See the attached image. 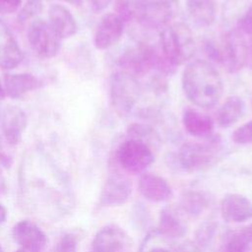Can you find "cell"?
Wrapping results in <instances>:
<instances>
[{
  "instance_id": "5b68a950",
  "label": "cell",
  "mask_w": 252,
  "mask_h": 252,
  "mask_svg": "<svg viewBox=\"0 0 252 252\" xmlns=\"http://www.w3.org/2000/svg\"><path fill=\"white\" fill-rule=\"evenodd\" d=\"M222 157L220 139L211 136L203 142H186L177 154L180 166L187 172H199L215 166Z\"/></svg>"
},
{
  "instance_id": "ffe728a7",
  "label": "cell",
  "mask_w": 252,
  "mask_h": 252,
  "mask_svg": "<svg viewBox=\"0 0 252 252\" xmlns=\"http://www.w3.org/2000/svg\"><path fill=\"white\" fill-rule=\"evenodd\" d=\"M186 9L191 21L200 28H208L216 20L217 5L215 0H187Z\"/></svg>"
},
{
  "instance_id": "d4e9b609",
  "label": "cell",
  "mask_w": 252,
  "mask_h": 252,
  "mask_svg": "<svg viewBox=\"0 0 252 252\" xmlns=\"http://www.w3.org/2000/svg\"><path fill=\"white\" fill-rule=\"evenodd\" d=\"M169 238L163 236L157 228L148 232L138 252H175Z\"/></svg>"
},
{
  "instance_id": "836d02e7",
  "label": "cell",
  "mask_w": 252,
  "mask_h": 252,
  "mask_svg": "<svg viewBox=\"0 0 252 252\" xmlns=\"http://www.w3.org/2000/svg\"><path fill=\"white\" fill-rule=\"evenodd\" d=\"M22 0H0V14L16 12L21 6Z\"/></svg>"
},
{
  "instance_id": "8992f818",
  "label": "cell",
  "mask_w": 252,
  "mask_h": 252,
  "mask_svg": "<svg viewBox=\"0 0 252 252\" xmlns=\"http://www.w3.org/2000/svg\"><path fill=\"white\" fill-rule=\"evenodd\" d=\"M142 90L138 78L118 71L109 79V99L113 110L121 117L131 113L141 97Z\"/></svg>"
},
{
  "instance_id": "1f68e13d",
  "label": "cell",
  "mask_w": 252,
  "mask_h": 252,
  "mask_svg": "<svg viewBox=\"0 0 252 252\" xmlns=\"http://www.w3.org/2000/svg\"><path fill=\"white\" fill-rule=\"evenodd\" d=\"M237 30L240 31L243 34L252 35V5L238 19Z\"/></svg>"
},
{
  "instance_id": "cb8c5ba5",
  "label": "cell",
  "mask_w": 252,
  "mask_h": 252,
  "mask_svg": "<svg viewBox=\"0 0 252 252\" xmlns=\"http://www.w3.org/2000/svg\"><path fill=\"white\" fill-rule=\"evenodd\" d=\"M210 206V197L203 191L187 190L180 197L181 210L190 217H198Z\"/></svg>"
},
{
  "instance_id": "74e56055",
  "label": "cell",
  "mask_w": 252,
  "mask_h": 252,
  "mask_svg": "<svg viewBox=\"0 0 252 252\" xmlns=\"http://www.w3.org/2000/svg\"><path fill=\"white\" fill-rule=\"evenodd\" d=\"M247 63H249V66L252 69V41H251V43L249 45V54H248V61H247Z\"/></svg>"
},
{
  "instance_id": "f35d334b",
  "label": "cell",
  "mask_w": 252,
  "mask_h": 252,
  "mask_svg": "<svg viewBox=\"0 0 252 252\" xmlns=\"http://www.w3.org/2000/svg\"><path fill=\"white\" fill-rule=\"evenodd\" d=\"M69 4H72L74 6H80L82 4V0H63Z\"/></svg>"
},
{
  "instance_id": "7402d4cb",
  "label": "cell",
  "mask_w": 252,
  "mask_h": 252,
  "mask_svg": "<svg viewBox=\"0 0 252 252\" xmlns=\"http://www.w3.org/2000/svg\"><path fill=\"white\" fill-rule=\"evenodd\" d=\"M245 103L240 96L231 95L220 106L217 112V123L221 128H229L244 115Z\"/></svg>"
},
{
  "instance_id": "e575fe53",
  "label": "cell",
  "mask_w": 252,
  "mask_h": 252,
  "mask_svg": "<svg viewBox=\"0 0 252 252\" xmlns=\"http://www.w3.org/2000/svg\"><path fill=\"white\" fill-rule=\"evenodd\" d=\"M87 1L89 3V6H90L91 10L94 13L102 12L111 3V0H87Z\"/></svg>"
},
{
  "instance_id": "7a4b0ae2",
  "label": "cell",
  "mask_w": 252,
  "mask_h": 252,
  "mask_svg": "<svg viewBox=\"0 0 252 252\" xmlns=\"http://www.w3.org/2000/svg\"><path fill=\"white\" fill-rule=\"evenodd\" d=\"M182 88L190 102L206 109L215 106L223 94L220 73L206 60H194L187 64L182 74Z\"/></svg>"
},
{
  "instance_id": "9a60e30c",
  "label": "cell",
  "mask_w": 252,
  "mask_h": 252,
  "mask_svg": "<svg viewBox=\"0 0 252 252\" xmlns=\"http://www.w3.org/2000/svg\"><path fill=\"white\" fill-rule=\"evenodd\" d=\"M138 190L146 200L155 203L167 202L173 196L167 181L161 176L152 173H145L139 178Z\"/></svg>"
},
{
  "instance_id": "f1b7e54d",
  "label": "cell",
  "mask_w": 252,
  "mask_h": 252,
  "mask_svg": "<svg viewBox=\"0 0 252 252\" xmlns=\"http://www.w3.org/2000/svg\"><path fill=\"white\" fill-rule=\"evenodd\" d=\"M43 9L41 0H28L20 10L17 20L20 24H25L28 20L34 18Z\"/></svg>"
},
{
  "instance_id": "d6a6232c",
  "label": "cell",
  "mask_w": 252,
  "mask_h": 252,
  "mask_svg": "<svg viewBox=\"0 0 252 252\" xmlns=\"http://www.w3.org/2000/svg\"><path fill=\"white\" fill-rule=\"evenodd\" d=\"M12 162V158L9 154H6L3 150L0 149V195L5 193L7 190L6 180L3 173V170L8 168Z\"/></svg>"
},
{
  "instance_id": "f546056e",
  "label": "cell",
  "mask_w": 252,
  "mask_h": 252,
  "mask_svg": "<svg viewBox=\"0 0 252 252\" xmlns=\"http://www.w3.org/2000/svg\"><path fill=\"white\" fill-rule=\"evenodd\" d=\"M78 237L72 232H65L54 246V252H77Z\"/></svg>"
},
{
  "instance_id": "44dd1931",
  "label": "cell",
  "mask_w": 252,
  "mask_h": 252,
  "mask_svg": "<svg viewBox=\"0 0 252 252\" xmlns=\"http://www.w3.org/2000/svg\"><path fill=\"white\" fill-rule=\"evenodd\" d=\"M157 229L163 236L173 239L185 236L188 232V225L172 209L163 208L159 212Z\"/></svg>"
},
{
  "instance_id": "60d3db41",
  "label": "cell",
  "mask_w": 252,
  "mask_h": 252,
  "mask_svg": "<svg viewBox=\"0 0 252 252\" xmlns=\"http://www.w3.org/2000/svg\"><path fill=\"white\" fill-rule=\"evenodd\" d=\"M17 252H42V251H29V250H25V249L20 248Z\"/></svg>"
},
{
  "instance_id": "b9f144b4",
  "label": "cell",
  "mask_w": 252,
  "mask_h": 252,
  "mask_svg": "<svg viewBox=\"0 0 252 252\" xmlns=\"http://www.w3.org/2000/svg\"><path fill=\"white\" fill-rule=\"evenodd\" d=\"M0 252H3V248H2V246H1V244H0Z\"/></svg>"
},
{
  "instance_id": "d590c367",
  "label": "cell",
  "mask_w": 252,
  "mask_h": 252,
  "mask_svg": "<svg viewBox=\"0 0 252 252\" xmlns=\"http://www.w3.org/2000/svg\"><path fill=\"white\" fill-rule=\"evenodd\" d=\"M175 252H202V249L199 248L195 242L186 241L177 246Z\"/></svg>"
},
{
  "instance_id": "603a6c76",
  "label": "cell",
  "mask_w": 252,
  "mask_h": 252,
  "mask_svg": "<svg viewBox=\"0 0 252 252\" xmlns=\"http://www.w3.org/2000/svg\"><path fill=\"white\" fill-rule=\"evenodd\" d=\"M147 5L148 0H115L114 11L124 23L141 24L147 11Z\"/></svg>"
},
{
  "instance_id": "3957f363",
  "label": "cell",
  "mask_w": 252,
  "mask_h": 252,
  "mask_svg": "<svg viewBox=\"0 0 252 252\" xmlns=\"http://www.w3.org/2000/svg\"><path fill=\"white\" fill-rule=\"evenodd\" d=\"M205 52L215 63L229 73L239 72L248 61L249 44L243 33L237 29L225 32L219 42L207 40Z\"/></svg>"
},
{
  "instance_id": "9c48e42d",
  "label": "cell",
  "mask_w": 252,
  "mask_h": 252,
  "mask_svg": "<svg viewBox=\"0 0 252 252\" xmlns=\"http://www.w3.org/2000/svg\"><path fill=\"white\" fill-rule=\"evenodd\" d=\"M132 250L131 237L115 224H109L99 229L91 244V252H132Z\"/></svg>"
},
{
  "instance_id": "4316f807",
  "label": "cell",
  "mask_w": 252,
  "mask_h": 252,
  "mask_svg": "<svg viewBox=\"0 0 252 252\" xmlns=\"http://www.w3.org/2000/svg\"><path fill=\"white\" fill-rule=\"evenodd\" d=\"M127 135L130 139L139 140L151 147V144L158 143L159 141L158 134L155 129L144 123H132L127 128Z\"/></svg>"
},
{
  "instance_id": "8d00e7d4",
  "label": "cell",
  "mask_w": 252,
  "mask_h": 252,
  "mask_svg": "<svg viewBox=\"0 0 252 252\" xmlns=\"http://www.w3.org/2000/svg\"><path fill=\"white\" fill-rule=\"evenodd\" d=\"M6 219H7V210L2 204H0V224L3 223Z\"/></svg>"
},
{
  "instance_id": "7c38bea8",
  "label": "cell",
  "mask_w": 252,
  "mask_h": 252,
  "mask_svg": "<svg viewBox=\"0 0 252 252\" xmlns=\"http://www.w3.org/2000/svg\"><path fill=\"white\" fill-rule=\"evenodd\" d=\"M12 237L22 249L29 251H42L47 243L46 234L29 220H22L13 226Z\"/></svg>"
},
{
  "instance_id": "8fae6325",
  "label": "cell",
  "mask_w": 252,
  "mask_h": 252,
  "mask_svg": "<svg viewBox=\"0 0 252 252\" xmlns=\"http://www.w3.org/2000/svg\"><path fill=\"white\" fill-rule=\"evenodd\" d=\"M124 32V22L115 13L104 14L95 29L94 43L99 50L114 46L122 37Z\"/></svg>"
},
{
  "instance_id": "ab89813d",
  "label": "cell",
  "mask_w": 252,
  "mask_h": 252,
  "mask_svg": "<svg viewBox=\"0 0 252 252\" xmlns=\"http://www.w3.org/2000/svg\"><path fill=\"white\" fill-rule=\"evenodd\" d=\"M5 96H6V93H5V90H4L3 85H2L1 82H0V100L4 99Z\"/></svg>"
},
{
  "instance_id": "ba28073f",
  "label": "cell",
  "mask_w": 252,
  "mask_h": 252,
  "mask_svg": "<svg viewBox=\"0 0 252 252\" xmlns=\"http://www.w3.org/2000/svg\"><path fill=\"white\" fill-rule=\"evenodd\" d=\"M28 41L33 52L42 59H50L60 49V38L42 19L32 20L27 32Z\"/></svg>"
},
{
  "instance_id": "2e32d148",
  "label": "cell",
  "mask_w": 252,
  "mask_h": 252,
  "mask_svg": "<svg viewBox=\"0 0 252 252\" xmlns=\"http://www.w3.org/2000/svg\"><path fill=\"white\" fill-rule=\"evenodd\" d=\"M220 214L228 222H243L252 218V202L240 194H227L220 202Z\"/></svg>"
},
{
  "instance_id": "83f0119b",
  "label": "cell",
  "mask_w": 252,
  "mask_h": 252,
  "mask_svg": "<svg viewBox=\"0 0 252 252\" xmlns=\"http://www.w3.org/2000/svg\"><path fill=\"white\" fill-rule=\"evenodd\" d=\"M217 228L218 224L213 220H206L202 222L196 230L194 242L201 249L208 247L215 237Z\"/></svg>"
},
{
  "instance_id": "5bb4252c",
  "label": "cell",
  "mask_w": 252,
  "mask_h": 252,
  "mask_svg": "<svg viewBox=\"0 0 252 252\" xmlns=\"http://www.w3.org/2000/svg\"><path fill=\"white\" fill-rule=\"evenodd\" d=\"M22 49L9 27L0 20V68L11 70L23 61Z\"/></svg>"
},
{
  "instance_id": "6da1fadb",
  "label": "cell",
  "mask_w": 252,
  "mask_h": 252,
  "mask_svg": "<svg viewBox=\"0 0 252 252\" xmlns=\"http://www.w3.org/2000/svg\"><path fill=\"white\" fill-rule=\"evenodd\" d=\"M22 206L32 214L55 220L69 214L74 198L66 176L50 167L48 173L23 168L20 174Z\"/></svg>"
},
{
  "instance_id": "4dcf8cb0",
  "label": "cell",
  "mask_w": 252,
  "mask_h": 252,
  "mask_svg": "<svg viewBox=\"0 0 252 252\" xmlns=\"http://www.w3.org/2000/svg\"><path fill=\"white\" fill-rule=\"evenodd\" d=\"M232 140L235 144L248 145L252 144V120L239 126L232 133Z\"/></svg>"
},
{
  "instance_id": "e0dca14e",
  "label": "cell",
  "mask_w": 252,
  "mask_h": 252,
  "mask_svg": "<svg viewBox=\"0 0 252 252\" xmlns=\"http://www.w3.org/2000/svg\"><path fill=\"white\" fill-rule=\"evenodd\" d=\"M3 87L6 95L13 99H18L28 93L39 89L41 82L31 73H6L3 76Z\"/></svg>"
},
{
  "instance_id": "484cf974",
  "label": "cell",
  "mask_w": 252,
  "mask_h": 252,
  "mask_svg": "<svg viewBox=\"0 0 252 252\" xmlns=\"http://www.w3.org/2000/svg\"><path fill=\"white\" fill-rule=\"evenodd\" d=\"M252 251L245 229L230 231L224 237L220 252H249Z\"/></svg>"
},
{
  "instance_id": "30bf717a",
  "label": "cell",
  "mask_w": 252,
  "mask_h": 252,
  "mask_svg": "<svg viewBox=\"0 0 252 252\" xmlns=\"http://www.w3.org/2000/svg\"><path fill=\"white\" fill-rule=\"evenodd\" d=\"M132 193V183L130 179L118 171L112 169L102 187L99 205L102 207H117L125 204Z\"/></svg>"
},
{
  "instance_id": "277c9868",
  "label": "cell",
  "mask_w": 252,
  "mask_h": 252,
  "mask_svg": "<svg viewBox=\"0 0 252 252\" xmlns=\"http://www.w3.org/2000/svg\"><path fill=\"white\" fill-rule=\"evenodd\" d=\"M159 43L162 55L175 68L188 62L196 53L193 32L182 22L164 27L159 33Z\"/></svg>"
},
{
  "instance_id": "ac0fdd59",
  "label": "cell",
  "mask_w": 252,
  "mask_h": 252,
  "mask_svg": "<svg viewBox=\"0 0 252 252\" xmlns=\"http://www.w3.org/2000/svg\"><path fill=\"white\" fill-rule=\"evenodd\" d=\"M47 23L60 39L71 37L77 32L78 28L75 18L63 5L54 4L50 6Z\"/></svg>"
},
{
  "instance_id": "4fadbf2b",
  "label": "cell",
  "mask_w": 252,
  "mask_h": 252,
  "mask_svg": "<svg viewBox=\"0 0 252 252\" xmlns=\"http://www.w3.org/2000/svg\"><path fill=\"white\" fill-rule=\"evenodd\" d=\"M28 126L27 113L19 106L8 105L4 108L1 118L3 136L10 146H17Z\"/></svg>"
},
{
  "instance_id": "52a82bcc",
  "label": "cell",
  "mask_w": 252,
  "mask_h": 252,
  "mask_svg": "<svg viewBox=\"0 0 252 252\" xmlns=\"http://www.w3.org/2000/svg\"><path fill=\"white\" fill-rule=\"evenodd\" d=\"M155 160L152 148L135 139H127L116 150L115 161L125 171L138 173L149 167Z\"/></svg>"
},
{
  "instance_id": "d6986e66",
  "label": "cell",
  "mask_w": 252,
  "mask_h": 252,
  "mask_svg": "<svg viewBox=\"0 0 252 252\" xmlns=\"http://www.w3.org/2000/svg\"><path fill=\"white\" fill-rule=\"evenodd\" d=\"M185 131L193 137L207 139L213 136L215 124L213 119L197 109L186 108L182 116Z\"/></svg>"
}]
</instances>
